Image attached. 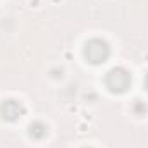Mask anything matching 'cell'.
Returning <instances> with one entry per match:
<instances>
[{"mask_svg":"<svg viewBox=\"0 0 148 148\" xmlns=\"http://www.w3.org/2000/svg\"><path fill=\"white\" fill-rule=\"evenodd\" d=\"M110 50H109V45L103 41V40H90L84 47V57L91 62V64H102L107 60Z\"/></svg>","mask_w":148,"mask_h":148,"instance_id":"1","label":"cell"},{"mask_svg":"<svg viewBox=\"0 0 148 148\" xmlns=\"http://www.w3.org/2000/svg\"><path fill=\"white\" fill-rule=\"evenodd\" d=\"M109 90L114 91V93H122L129 88L131 84V77H129V73L117 67V69H112L110 73L107 74V79H105Z\"/></svg>","mask_w":148,"mask_h":148,"instance_id":"2","label":"cell"},{"mask_svg":"<svg viewBox=\"0 0 148 148\" xmlns=\"http://www.w3.org/2000/svg\"><path fill=\"white\" fill-rule=\"evenodd\" d=\"M0 114L5 121H17L21 115H23V105L16 100H5L2 105H0Z\"/></svg>","mask_w":148,"mask_h":148,"instance_id":"3","label":"cell"},{"mask_svg":"<svg viewBox=\"0 0 148 148\" xmlns=\"http://www.w3.org/2000/svg\"><path fill=\"white\" fill-rule=\"evenodd\" d=\"M29 134H31L33 138L40 140V138H43V136L47 134V127H45L41 122H35V124L29 126Z\"/></svg>","mask_w":148,"mask_h":148,"instance_id":"4","label":"cell"},{"mask_svg":"<svg viewBox=\"0 0 148 148\" xmlns=\"http://www.w3.org/2000/svg\"><path fill=\"white\" fill-rule=\"evenodd\" d=\"M145 88L148 90V74H147V77H145Z\"/></svg>","mask_w":148,"mask_h":148,"instance_id":"5","label":"cell"}]
</instances>
